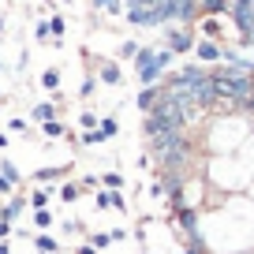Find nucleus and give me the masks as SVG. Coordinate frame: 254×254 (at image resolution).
Wrapping results in <instances>:
<instances>
[{"instance_id": "1", "label": "nucleus", "mask_w": 254, "mask_h": 254, "mask_svg": "<svg viewBox=\"0 0 254 254\" xmlns=\"http://www.w3.org/2000/svg\"><path fill=\"white\" fill-rule=\"evenodd\" d=\"M209 86H213L217 105H232V109H239V105L254 94V75H243V71H236V67L224 64V67L209 71Z\"/></svg>"}, {"instance_id": "2", "label": "nucleus", "mask_w": 254, "mask_h": 254, "mask_svg": "<svg viewBox=\"0 0 254 254\" xmlns=\"http://www.w3.org/2000/svg\"><path fill=\"white\" fill-rule=\"evenodd\" d=\"M172 49H161V53H153V49H138L135 56V75L142 86H157V79L165 75V67L172 64Z\"/></svg>"}, {"instance_id": "3", "label": "nucleus", "mask_w": 254, "mask_h": 254, "mask_svg": "<svg viewBox=\"0 0 254 254\" xmlns=\"http://www.w3.org/2000/svg\"><path fill=\"white\" fill-rule=\"evenodd\" d=\"M127 19L135 26H161L165 23L157 0H131V4H127Z\"/></svg>"}, {"instance_id": "4", "label": "nucleus", "mask_w": 254, "mask_h": 254, "mask_svg": "<svg viewBox=\"0 0 254 254\" xmlns=\"http://www.w3.org/2000/svg\"><path fill=\"white\" fill-rule=\"evenodd\" d=\"M228 11H232V23H236L239 34H243V41L254 45V0H236Z\"/></svg>"}, {"instance_id": "5", "label": "nucleus", "mask_w": 254, "mask_h": 254, "mask_svg": "<svg viewBox=\"0 0 254 254\" xmlns=\"http://www.w3.org/2000/svg\"><path fill=\"white\" fill-rule=\"evenodd\" d=\"M161 4V15L165 19H180V23H190L198 15V0H157Z\"/></svg>"}, {"instance_id": "6", "label": "nucleus", "mask_w": 254, "mask_h": 254, "mask_svg": "<svg viewBox=\"0 0 254 254\" xmlns=\"http://www.w3.org/2000/svg\"><path fill=\"white\" fill-rule=\"evenodd\" d=\"M172 213H176V221H180V228L187 232L190 239L198 236V213H194V209H190L187 202H183V206H172Z\"/></svg>"}, {"instance_id": "7", "label": "nucleus", "mask_w": 254, "mask_h": 254, "mask_svg": "<svg viewBox=\"0 0 254 254\" xmlns=\"http://www.w3.org/2000/svg\"><path fill=\"white\" fill-rule=\"evenodd\" d=\"M165 38H168V49H172V53H187V49H194V34L183 30V26H180V30H168Z\"/></svg>"}, {"instance_id": "8", "label": "nucleus", "mask_w": 254, "mask_h": 254, "mask_svg": "<svg viewBox=\"0 0 254 254\" xmlns=\"http://www.w3.org/2000/svg\"><path fill=\"white\" fill-rule=\"evenodd\" d=\"M97 209H127V202L120 198V190H97Z\"/></svg>"}, {"instance_id": "9", "label": "nucleus", "mask_w": 254, "mask_h": 254, "mask_svg": "<svg viewBox=\"0 0 254 254\" xmlns=\"http://www.w3.org/2000/svg\"><path fill=\"white\" fill-rule=\"evenodd\" d=\"M194 53H198V60H202V64L221 60V45H217V41H194Z\"/></svg>"}, {"instance_id": "10", "label": "nucleus", "mask_w": 254, "mask_h": 254, "mask_svg": "<svg viewBox=\"0 0 254 254\" xmlns=\"http://www.w3.org/2000/svg\"><path fill=\"white\" fill-rule=\"evenodd\" d=\"M157 101H161V86H146L142 94H138V109H142L146 116H150V112L157 109Z\"/></svg>"}, {"instance_id": "11", "label": "nucleus", "mask_w": 254, "mask_h": 254, "mask_svg": "<svg viewBox=\"0 0 254 254\" xmlns=\"http://www.w3.org/2000/svg\"><path fill=\"white\" fill-rule=\"evenodd\" d=\"M34 247H38L41 254H56V251H60V243H56L53 236H45V232H41V236H34Z\"/></svg>"}, {"instance_id": "12", "label": "nucleus", "mask_w": 254, "mask_h": 254, "mask_svg": "<svg viewBox=\"0 0 254 254\" xmlns=\"http://www.w3.org/2000/svg\"><path fill=\"white\" fill-rule=\"evenodd\" d=\"M64 176H67V168H41L34 180L38 183H56V180H64Z\"/></svg>"}, {"instance_id": "13", "label": "nucleus", "mask_w": 254, "mask_h": 254, "mask_svg": "<svg viewBox=\"0 0 254 254\" xmlns=\"http://www.w3.org/2000/svg\"><path fill=\"white\" fill-rule=\"evenodd\" d=\"M49 198H53V194H49V190H30V198H26V202H30V206L34 209H49Z\"/></svg>"}, {"instance_id": "14", "label": "nucleus", "mask_w": 254, "mask_h": 254, "mask_svg": "<svg viewBox=\"0 0 254 254\" xmlns=\"http://www.w3.org/2000/svg\"><path fill=\"white\" fill-rule=\"evenodd\" d=\"M101 82H109V86L120 82V67H116V64H105V67H101Z\"/></svg>"}, {"instance_id": "15", "label": "nucleus", "mask_w": 254, "mask_h": 254, "mask_svg": "<svg viewBox=\"0 0 254 254\" xmlns=\"http://www.w3.org/2000/svg\"><path fill=\"white\" fill-rule=\"evenodd\" d=\"M41 86H45V90H56V86H60V71H56V67H49V71L41 75Z\"/></svg>"}, {"instance_id": "16", "label": "nucleus", "mask_w": 254, "mask_h": 254, "mask_svg": "<svg viewBox=\"0 0 254 254\" xmlns=\"http://www.w3.org/2000/svg\"><path fill=\"white\" fill-rule=\"evenodd\" d=\"M34 120L49 124V120H56V109H53V105H38V109H34Z\"/></svg>"}, {"instance_id": "17", "label": "nucleus", "mask_w": 254, "mask_h": 254, "mask_svg": "<svg viewBox=\"0 0 254 254\" xmlns=\"http://www.w3.org/2000/svg\"><path fill=\"white\" fill-rule=\"evenodd\" d=\"M0 176H4V180H11V183H19V168L11 165V161H0Z\"/></svg>"}, {"instance_id": "18", "label": "nucleus", "mask_w": 254, "mask_h": 254, "mask_svg": "<svg viewBox=\"0 0 254 254\" xmlns=\"http://www.w3.org/2000/svg\"><path fill=\"white\" fill-rule=\"evenodd\" d=\"M79 198V187H75V183H64L60 187V202H75Z\"/></svg>"}, {"instance_id": "19", "label": "nucleus", "mask_w": 254, "mask_h": 254, "mask_svg": "<svg viewBox=\"0 0 254 254\" xmlns=\"http://www.w3.org/2000/svg\"><path fill=\"white\" fill-rule=\"evenodd\" d=\"M97 131H101L105 138H112V135H116V131H120V127H116V120L109 116V120H101V124H97Z\"/></svg>"}, {"instance_id": "20", "label": "nucleus", "mask_w": 254, "mask_h": 254, "mask_svg": "<svg viewBox=\"0 0 254 254\" xmlns=\"http://www.w3.org/2000/svg\"><path fill=\"white\" fill-rule=\"evenodd\" d=\"M41 131H45L49 138H60V135H64V124H56V120H49V124H41Z\"/></svg>"}, {"instance_id": "21", "label": "nucleus", "mask_w": 254, "mask_h": 254, "mask_svg": "<svg viewBox=\"0 0 254 254\" xmlns=\"http://www.w3.org/2000/svg\"><path fill=\"white\" fill-rule=\"evenodd\" d=\"M34 224H38V228H49V224H53V213H49V209H34Z\"/></svg>"}, {"instance_id": "22", "label": "nucleus", "mask_w": 254, "mask_h": 254, "mask_svg": "<svg viewBox=\"0 0 254 254\" xmlns=\"http://www.w3.org/2000/svg\"><path fill=\"white\" fill-rule=\"evenodd\" d=\"M109 243H112L109 232H94V236H90V247H97V251H101V247H109Z\"/></svg>"}, {"instance_id": "23", "label": "nucleus", "mask_w": 254, "mask_h": 254, "mask_svg": "<svg viewBox=\"0 0 254 254\" xmlns=\"http://www.w3.org/2000/svg\"><path fill=\"white\" fill-rule=\"evenodd\" d=\"M202 8H206L209 15H217V11H228V4H224V0H202Z\"/></svg>"}, {"instance_id": "24", "label": "nucleus", "mask_w": 254, "mask_h": 254, "mask_svg": "<svg viewBox=\"0 0 254 254\" xmlns=\"http://www.w3.org/2000/svg\"><path fill=\"white\" fill-rule=\"evenodd\" d=\"M82 142H86V146H97V142H105V135H101V131H82Z\"/></svg>"}, {"instance_id": "25", "label": "nucleus", "mask_w": 254, "mask_h": 254, "mask_svg": "<svg viewBox=\"0 0 254 254\" xmlns=\"http://www.w3.org/2000/svg\"><path fill=\"white\" fill-rule=\"evenodd\" d=\"M105 187H109V190H120V183H124V176H116V172H109V176H105Z\"/></svg>"}, {"instance_id": "26", "label": "nucleus", "mask_w": 254, "mask_h": 254, "mask_svg": "<svg viewBox=\"0 0 254 254\" xmlns=\"http://www.w3.org/2000/svg\"><path fill=\"white\" fill-rule=\"evenodd\" d=\"M120 56H127V60H135V56H138V45H135V41H124V49H120Z\"/></svg>"}, {"instance_id": "27", "label": "nucleus", "mask_w": 254, "mask_h": 254, "mask_svg": "<svg viewBox=\"0 0 254 254\" xmlns=\"http://www.w3.org/2000/svg\"><path fill=\"white\" fill-rule=\"evenodd\" d=\"M202 30H206L209 38H221V26H217V19H206V23H202Z\"/></svg>"}, {"instance_id": "28", "label": "nucleus", "mask_w": 254, "mask_h": 254, "mask_svg": "<svg viewBox=\"0 0 254 254\" xmlns=\"http://www.w3.org/2000/svg\"><path fill=\"white\" fill-rule=\"evenodd\" d=\"M97 124H101V120H97L94 112H82V127H86V131H97Z\"/></svg>"}, {"instance_id": "29", "label": "nucleus", "mask_w": 254, "mask_h": 254, "mask_svg": "<svg viewBox=\"0 0 254 254\" xmlns=\"http://www.w3.org/2000/svg\"><path fill=\"white\" fill-rule=\"evenodd\" d=\"M97 8H105V11H120V0H94Z\"/></svg>"}, {"instance_id": "30", "label": "nucleus", "mask_w": 254, "mask_h": 254, "mask_svg": "<svg viewBox=\"0 0 254 254\" xmlns=\"http://www.w3.org/2000/svg\"><path fill=\"white\" fill-rule=\"evenodd\" d=\"M49 30H53V38H60V34H64V19H53V23H49Z\"/></svg>"}, {"instance_id": "31", "label": "nucleus", "mask_w": 254, "mask_h": 254, "mask_svg": "<svg viewBox=\"0 0 254 254\" xmlns=\"http://www.w3.org/2000/svg\"><path fill=\"white\" fill-rule=\"evenodd\" d=\"M8 236H11V224H8V221H0V243H4Z\"/></svg>"}, {"instance_id": "32", "label": "nucleus", "mask_w": 254, "mask_h": 254, "mask_svg": "<svg viewBox=\"0 0 254 254\" xmlns=\"http://www.w3.org/2000/svg\"><path fill=\"white\" fill-rule=\"evenodd\" d=\"M11 187H15V183H11V180H4V176H0V194H8Z\"/></svg>"}, {"instance_id": "33", "label": "nucleus", "mask_w": 254, "mask_h": 254, "mask_svg": "<svg viewBox=\"0 0 254 254\" xmlns=\"http://www.w3.org/2000/svg\"><path fill=\"white\" fill-rule=\"evenodd\" d=\"M75 254H97V247H90V243H82V247H79V251H75Z\"/></svg>"}, {"instance_id": "34", "label": "nucleus", "mask_w": 254, "mask_h": 254, "mask_svg": "<svg viewBox=\"0 0 254 254\" xmlns=\"http://www.w3.org/2000/svg\"><path fill=\"white\" fill-rule=\"evenodd\" d=\"M0 254H8V243H0Z\"/></svg>"}, {"instance_id": "35", "label": "nucleus", "mask_w": 254, "mask_h": 254, "mask_svg": "<svg viewBox=\"0 0 254 254\" xmlns=\"http://www.w3.org/2000/svg\"><path fill=\"white\" fill-rule=\"evenodd\" d=\"M183 254H198V251H190V247H187V251H183Z\"/></svg>"}]
</instances>
